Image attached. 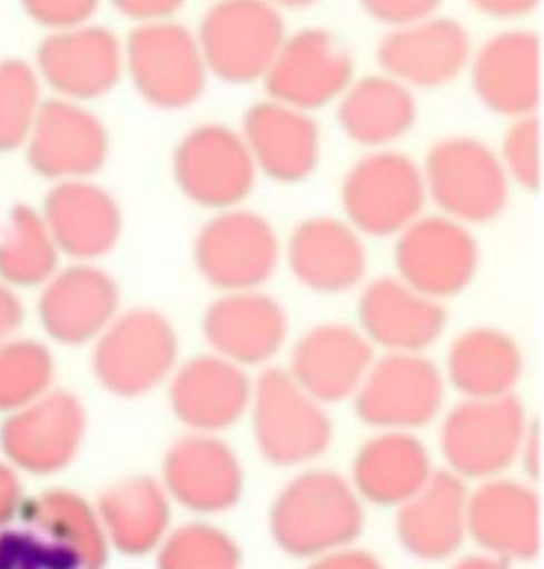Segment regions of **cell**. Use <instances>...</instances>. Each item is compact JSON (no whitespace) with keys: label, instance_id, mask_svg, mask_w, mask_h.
<instances>
[{"label":"cell","instance_id":"obj_1","mask_svg":"<svg viewBox=\"0 0 544 569\" xmlns=\"http://www.w3.org/2000/svg\"><path fill=\"white\" fill-rule=\"evenodd\" d=\"M195 33L209 77L250 86L268 72L288 27L270 0H211Z\"/></svg>","mask_w":544,"mask_h":569},{"label":"cell","instance_id":"obj_2","mask_svg":"<svg viewBox=\"0 0 544 569\" xmlns=\"http://www.w3.org/2000/svg\"><path fill=\"white\" fill-rule=\"evenodd\" d=\"M421 168L429 202L462 224L493 222L507 209L512 183L495 148L479 138L446 136Z\"/></svg>","mask_w":544,"mask_h":569},{"label":"cell","instance_id":"obj_3","mask_svg":"<svg viewBox=\"0 0 544 569\" xmlns=\"http://www.w3.org/2000/svg\"><path fill=\"white\" fill-rule=\"evenodd\" d=\"M125 77L159 111H184L207 92L209 70L197 33L184 22L138 24L125 40Z\"/></svg>","mask_w":544,"mask_h":569},{"label":"cell","instance_id":"obj_4","mask_svg":"<svg viewBox=\"0 0 544 569\" xmlns=\"http://www.w3.org/2000/svg\"><path fill=\"white\" fill-rule=\"evenodd\" d=\"M347 222L375 238L398 236L427 209L421 163L396 150H368L348 168L340 188Z\"/></svg>","mask_w":544,"mask_h":569},{"label":"cell","instance_id":"obj_5","mask_svg":"<svg viewBox=\"0 0 544 569\" xmlns=\"http://www.w3.org/2000/svg\"><path fill=\"white\" fill-rule=\"evenodd\" d=\"M172 177L179 191L200 209L225 211L247 202L259 172L238 129L205 122L175 146Z\"/></svg>","mask_w":544,"mask_h":569},{"label":"cell","instance_id":"obj_6","mask_svg":"<svg viewBox=\"0 0 544 569\" xmlns=\"http://www.w3.org/2000/svg\"><path fill=\"white\" fill-rule=\"evenodd\" d=\"M33 68L55 98L88 104L111 94L122 81L125 40L97 22L47 33Z\"/></svg>","mask_w":544,"mask_h":569},{"label":"cell","instance_id":"obj_7","mask_svg":"<svg viewBox=\"0 0 544 569\" xmlns=\"http://www.w3.org/2000/svg\"><path fill=\"white\" fill-rule=\"evenodd\" d=\"M353 79L345 42L323 27H305L286 36L261 83L268 98L314 113L336 104Z\"/></svg>","mask_w":544,"mask_h":569},{"label":"cell","instance_id":"obj_8","mask_svg":"<svg viewBox=\"0 0 544 569\" xmlns=\"http://www.w3.org/2000/svg\"><path fill=\"white\" fill-rule=\"evenodd\" d=\"M29 168L50 183L95 179L111 140L105 122L83 102L50 96L22 146Z\"/></svg>","mask_w":544,"mask_h":569},{"label":"cell","instance_id":"obj_9","mask_svg":"<svg viewBox=\"0 0 544 569\" xmlns=\"http://www.w3.org/2000/svg\"><path fill=\"white\" fill-rule=\"evenodd\" d=\"M471 83L479 102L496 116L518 120L536 116L543 102V40L510 27L473 50Z\"/></svg>","mask_w":544,"mask_h":569},{"label":"cell","instance_id":"obj_10","mask_svg":"<svg viewBox=\"0 0 544 569\" xmlns=\"http://www.w3.org/2000/svg\"><path fill=\"white\" fill-rule=\"evenodd\" d=\"M473 38L468 29L443 13L390 29L379 47L377 63L412 92L438 90L455 83L471 63Z\"/></svg>","mask_w":544,"mask_h":569},{"label":"cell","instance_id":"obj_11","mask_svg":"<svg viewBox=\"0 0 544 569\" xmlns=\"http://www.w3.org/2000/svg\"><path fill=\"white\" fill-rule=\"evenodd\" d=\"M259 174L281 186L307 181L323 159L318 120L297 107L266 98L248 107L240 129Z\"/></svg>","mask_w":544,"mask_h":569},{"label":"cell","instance_id":"obj_12","mask_svg":"<svg viewBox=\"0 0 544 569\" xmlns=\"http://www.w3.org/2000/svg\"><path fill=\"white\" fill-rule=\"evenodd\" d=\"M40 213L59 252L77 259L105 254L122 231L118 198L95 179L52 183Z\"/></svg>","mask_w":544,"mask_h":569},{"label":"cell","instance_id":"obj_13","mask_svg":"<svg viewBox=\"0 0 544 569\" xmlns=\"http://www.w3.org/2000/svg\"><path fill=\"white\" fill-rule=\"evenodd\" d=\"M336 107L343 133L368 150L395 148L418 120L416 94L384 72L353 79Z\"/></svg>","mask_w":544,"mask_h":569},{"label":"cell","instance_id":"obj_14","mask_svg":"<svg viewBox=\"0 0 544 569\" xmlns=\"http://www.w3.org/2000/svg\"><path fill=\"white\" fill-rule=\"evenodd\" d=\"M275 254L273 224L245 204L216 211L198 236V257L216 281H255L273 266Z\"/></svg>","mask_w":544,"mask_h":569},{"label":"cell","instance_id":"obj_15","mask_svg":"<svg viewBox=\"0 0 544 569\" xmlns=\"http://www.w3.org/2000/svg\"><path fill=\"white\" fill-rule=\"evenodd\" d=\"M398 236L405 270L425 283H455L464 279L475 259V241L466 224L445 213H423Z\"/></svg>","mask_w":544,"mask_h":569},{"label":"cell","instance_id":"obj_16","mask_svg":"<svg viewBox=\"0 0 544 569\" xmlns=\"http://www.w3.org/2000/svg\"><path fill=\"white\" fill-rule=\"evenodd\" d=\"M298 272L314 283H350L362 266L357 231L336 218H309L290 239Z\"/></svg>","mask_w":544,"mask_h":569},{"label":"cell","instance_id":"obj_17","mask_svg":"<svg viewBox=\"0 0 544 569\" xmlns=\"http://www.w3.org/2000/svg\"><path fill=\"white\" fill-rule=\"evenodd\" d=\"M59 248L40 209L16 204L0 231V283L33 287L55 274Z\"/></svg>","mask_w":544,"mask_h":569},{"label":"cell","instance_id":"obj_18","mask_svg":"<svg viewBox=\"0 0 544 569\" xmlns=\"http://www.w3.org/2000/svg\"><path fill=\"white\" fill-rule=\"evenodd\" d=\"M111 302V287L105 274L92 268L77 266L55 272L47 281L40 300V316L55 335L90 329L105 316Z\"/></svg>","mask_w":544,"mask_h":569},{"label":"cell","instance_id":"obj_19","mask_svg":"<svg viewBox=\"0 0 544 569\" xmlns=\"http://www.w3.org/2000/svg\"><path fill=\"white\" fill-rule=\"evenodd\" d=\"M44 92L33 63L0 59V154L22 150L47 100Z\"/></svg>","mask_w":544,"mask_h":569},{"label":"cell","instance_id":"obj_20","mask_svg":"<svg viewBox=\"0 0 544 569\" xmlns=\"http://www.w3.org/2000/svg\"><path fill=\"white\" fill-rule=\"evenodd\" d=\"M510 183L527 191L543 186V124L538 116L512 120L496 150Z\"/></svg>","mask_w":544,"mask_h":569},{"label":"cell","instance_id":"obj_21","mask_svg":"<svg viewBox=\"0 0 544 569\" xmlns=\"http://www.w3.org/2000/svg\"><path fill=\"white\" fill-rule=\"evenodd\" d=\"M42 352L36 343L7 339L0 343V411L29 402L42 372Z\"/></svg>","mask_w":544,"mask_h":569},{"label":"cell","instance_id":"obj_22","mask_svg":"<svg viewBox=\"0 0 544 569\" xmlns=\"http://www.w3.org/2000/svg\"><path fill=\"white\" fill-rule=\"evenodd\" d=\"M105 0H20L27 18L47 33L95 22Z\"/></svg>","mask_w":544,"mask_h":569},{"label":"cell","instance_id":"obj_23","mask_svg":"<svg viewBox=\"0 0 544 569\" xmlns=\"http://www.w3.org/2000/svg\"><path fill=\"white\" fill-rule=\"evenodd\" d=\"M359 4L368 18L390 31L441 13L445 0H359Z\"/></svg>","mask_w":544,"mask_h":569},{"label":"cell","instance_id":"obj_24","mask_svg":"<svg viewBox=\"0 0 544 569\" xmlns=\"http://www.w3.org/2000/svg\"><path fill=\"white\" fill-rule=\"evenodd\" d=\"M122 18L138 24L175 20L188 0H107Z\"/></svg>","mask_w":544,"mask_h":569},{"label":"cell","instance_id":"obj_25","mask_svg":"<svg viewBox=\"0 0 544 569\" xmlns=\"http://www.w3.org/2000/svg\"><path fill=\"white\" fill-rule=\"evenodd\" d=\"M468 4L491 20L518 22L532 16L541 7V0H468Z\"/></svg>","mask_w":544,"mask_h":569},{"label":"cell","instance_id":"obj_26","mask_svg":"<svg viewBox=\"0 0 544 569\" xmlns=\"http://www.w3.org/2000/svg\"><path fill=\"white\" fill-rule=\"evenodd\" d=\"M22 322V302L16 289L0 283V343L7 341Z\"/></svg>","mask_w":544,"mask_h":569},{"label":"cell","instance_id":"obj_27","mask_svg":"<svg viewBox=\"0 0 544 569\" xmlns=\"http://www.w3.org/2000/svg\"><path fill=\"white\" fill-rule=\"evenodd\" d=\"M20 507V482L11 468L0 463V526L11 522Z\"/></svg>","mask_w":544,"mask_h":569},{"label":"cell","instance_id":"obj_28","mask_svg":"<svg viewBox=\"0 0 544 569\" xmlns=\"http://www.w3.org/2000/svg\"><path fill=\"white\" fill-rule=\"evenodd\" d=\"M275 7H279L281 11H303L309 9L323 0H270Z\"/></svg>","mask_w":544,"mask_h":569}]
</instances>
